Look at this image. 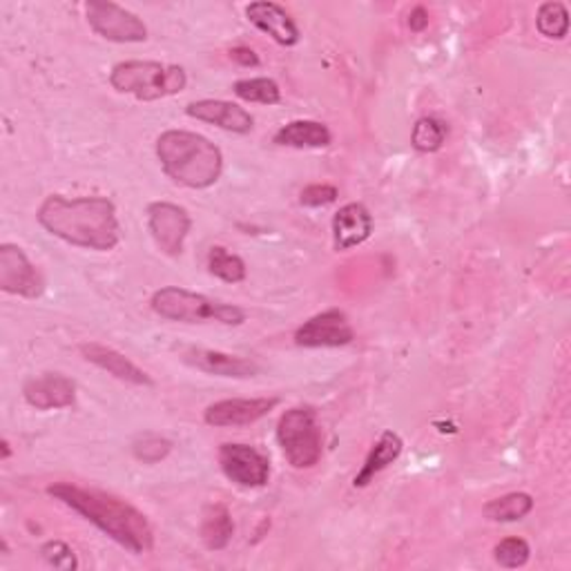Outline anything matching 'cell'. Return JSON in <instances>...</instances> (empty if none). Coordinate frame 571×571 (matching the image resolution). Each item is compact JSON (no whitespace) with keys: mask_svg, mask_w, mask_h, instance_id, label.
<instances>
[{"mask_svg":"<svg viewBox=\"0 0 571 571\" xmlns=\"http://www.w3.org/2000/svg\"><path fill=\"white\" fill-rule=\"evenodd\" d=\"M230 58L243 67H257L260 65V56L251 50V47H234L230 50Z\"/></svg>","mask_w":571,"mask_h":571,"instance_id":"obj_31","label":"cell"},{"mask_svg":"<svg viewBox=\"0 0 571 571\" xmlns=\"http://www.w3.org/2000/svg\"><path fill=\"white\" fill-rule=\"evenodd\" d=\"M184 362L195 366L197 371L219 375V377H253L260 373V366L246 358L228 355L221 351H208V349H186L182 353Z\"/></svg>","mask_w":571,"mask_h":571,"instance_id":"obj_16","label":"cell"},{"mask_svg":"<svg viewBox=\"0 0 571 571\" xmlns=\"http://www.w3.org/2000/svg\"><path fill=\"white\" fill-rule=\"evenodd\" d=\"M232 90L241 101H249V103L277 106L282 101V90L273 78H243L237 80Z\"/></svg>","mask_w":571,"mask_h":571,"instance_id":"obj_23","label":"cell"},{"mask_svg":"<svg viewBox=\"0 0 571 571\" xmlns=\"http://www.w3.org/2000/svg\"><path fill=\"white\" fill-rule=\"evenodd\" d=\"M208 271L226 284H239L246 279V264H243V260L221 246L208 253Z\"/></svg>","mask_w":571,"mask_h":571,"instance_id":"obj_24","label":"cell"},{"mask_svg":"<svg viewBox=\"0 0 571 571\" xmlns=\"http://www.w3.org/2000/svg\"><path fill=\"white\" fill-rule=\"evenodd\" d=\"M447 141V125L436 117H422L411 132V145L418 152H438Z\"/></svg>","mask_w":571,"mask_h":571,"instance_id":"obj_25","label":"cell"},{"mask_svg":"<svg viewBox=\"0 0 571 571\" xmlns=\"http://www.w3.org/2000/svg\"><path fill=\"white\" fill-rule=\"evenodd\" d=\"M171 449H173V444H171L166 438L152 436V433L141 436V438L132 444L134 458L141 460V462H145V464H154V462L163 460V458H166V455L171 453Z\"/></svg>","mask_w":571,"mask_h":571,"instance_id":"obj_28","label":"cell"},{"mask_svg":"<svg viewBox=\"0 0 571 571\" xmlns=\"http://www.w3.org/2000/svg\"><path fill=\"white\" fill-rule=\"evenodd\" d=\"M373 232V217L362 204H347L333 217V243L338 251H351Z\"/></svg>","mask_w":571,"mask_h":571,"instance_id":"obj_17","label":"cell"},{"mask_svg":"<svg viewBox=\"0 0 571 571\" xmlns=\"http://www.w3.org/2000/svg\"><path fill=\"white\" fill-rule=\"evenodd\" d=\"M156 156L163 173L175 184L206 190L223 173L221 150L204 134L188 130H168L156 139Z\"/></svg>","mask_w":571,"mask_h":571,"instance_id":"obj_3","label":"cell"},{"mask_svg":"<svg viewBox=\"0 0 571 571\" xmlns=\"http://www.w3.org/2000/svg\"><path fill=\"white\" fill-rule=\"evenodd\" d=\"M47 494L72 512L97 525L106 536L132 553H147L154 547V531L147 518L130 503L110 496L97 488H84L69 482H58L47 488Z\"/></svg>","mask_w":571,"mask_h":571,"instance_id":"obj_2","label":"cell"},{"mask_svg":"<svg viewBox=\"0 0 571 571\" xmlns=\"http://www.w3.org/2000/svg\"><path fill=\"white\" fill-rule=\"evenodd\" d=\"M0 447H3V460H10V455H12L10 442H8V440H3V444H0Z\"/></svg>","mask_w":571,"mask_h":571,"instance_id":"obj_33","label":"cell"},{"mask_svg":"<svg viewBox=\"0 0 571 571\" xmlns=\"http://www.w3.org/2000/svg\"><path fill=\"white\" fill-rule=\"evenodd\" d=\"M90 28L112 43H143L147 39L145 23L130 10L110 0H90L86 6Z\"/></svg>","mask_w":571,"mask_h":571,"instance_id":"obj_7","label":"cell"},{"mask_svg":"<svg viewBox=\"0 0 571 571\" xmlns=\"http://www.w3.org/2000/svg\"><path fill=\"white\" fill-rule=\"evenodd\" d=\"M232 534H234V523L228 507L210 505L201 523V540L206 542V547L212 551H221L232 540Z\"/></svg>","mask_w":571,"mask_h":571,"instance_id":"obj_21","label":"cell"},{"mask_svg":"<svg viewBox=\"0 0 571 571\" xmlns=\"http://www.w3.org/2000/svg\"><path fill=\"white\" fill-rule=\"evenodd\" d=\"M277 440L286 460L295 469H310L319 462L323 438L317 425V416L308 406L288 409L277 425Z\"/></svg>","mask_w":571,"mask_h":571,"instance_id":"obj_6","label":"cell"},{"mask_svg":"<svg viewBox=\"0 0 571 571\" xmlns=\"http://www.w3.org/2000/svg\"><path fill=\"white\" fill-rule=\"evenodd\" d=\"M110 86L119 95H130L139 101H158L184 92L188 86V76L182 65L123 61L112 67Z\"/></svg>","mask_w":571,"mask_h":571,"instance_id":"obj_4","label":"cell"},{"mask_svg":"<svg viewBox=\"0 0 571 571\" xmlns=\"http://www.w3.org/2000/svg\"><path fill=\"white\" fill-rule=\"evenodd\" d=\"M80 353H84V358L88 362H92L95 366L108 371L110 375H114L117 380L121 382H128V384H136V386H152V377L139 369L132 360H128L123 353L110 349V347H103V344H80Z\"/></svg>","mask_w":571,"mask_h":571,"instance_id":"obj_18","label":"cell"},{"mask_svg":"<svg viewBox=\"0 0 571 571\" xmlns=\"http://www.w3.org/2000/svg\"><path fill=\"white\" fill-rule=\"evenodd\" d=\"M338 197H340V193H338L336 186H329V184H312V186H308V188L301 190L299 201H301V206H308V208H321V206L336 204Z\"/></svg>","mask_w":571,"mask_h":571,"instance_id":"obj_30","label":"cell"},{"mask_svg":"<svg viewBox=\"0 0 571 571\" xmlns=\"http://www.w3.org/2000/svg\"><path fill=\"white\" fill-rule=\"evenodd\" d=\"M36 219L50 234L78 249L108 253L121 241L117 208L106 197L67 199L52 195L41 204Z\"/></svg>","mask_w":571,"mask_h":571,"instance_id":"obj_1","label":"cell"},{"mask_svg":"<svg viewBox=\"0 0 571 571\" xmlns=\"http://www.w3.org/2000/svg\"><path fill=\"white\" fill-rule=\"evenodd\" d=\"M536 25H538V32L545 39L562 41L569 32V12L562 3H556V0H553V3H545L538 10Z\"/></svg>","mask_w":571,"mask_h":571,"instance_id":"obj_26","label":"cell"},{"mask_svg":"<svg viewBox=\"0 0 571 571\" xmlns=\"http://www.w3.org/2000/svg\"><path fill=\"white\" fill-rule=\"evenodd\" d=\"M193 219L186 208L171 201H154L147 206V228L161 253L179 257L190 232Z\"/></svg>","mask_w":571,"mask_h":571,"instance_id":"obj_8","label":"cell"},{"mask_svg":"<svg viewBox=\"0 0 571 571\" xmlns=\"http://www.w3.org/2000/svg\"><path fill=\"white\" fill-rule=\"evenodd\" d=\"M333 134L319 121H290L277 134L275 143L284 147H326L331 145Z\"/></svg>","mask_w":571,"mask_h":571,"instance_id":"obj_20","label":"cell"},{"mask_svg":"<svg viewBox=\"0 0 571 571\" xmlns=\"http://www.w3.org/2000/svg\"><path fill=\"white\" fill-rule=\"evenodd\" d=\"M41 553H43L45 562H47L50 567H54V569L72 571V569L78 567V560H76L74 551H72L65 542H61V540H50V542H45L43 549H41Z\"/></svg>","mask_w":571,"mask_h":571,"instance_id":"obj_29","label":"cell"},{"mask_svg":"<svg viewBox=\"0 0 571 571\" xmlns=\"http://www.w3.org/2000/svg\"><path fill=\"white\" fill-rule=\"evenodd\" d=\"M0 288L10 295L21 297H39L45 288L41 273L28 260L23 249L14 243H3L0 246Z\"/></svg>","mask_w":571,"mask_h":571,"instance_id":"obj_11","label":"cell"},{"mask_svg":"<svg viewBox=\"0 0 571 571\" xmlns=\"http://www.w3.org/2000/svg\"><path fill=\"white\" fill-rule=\"evenodd\" d=\"M152 310L171 321H186V323H197V321H219L228 326H239L246 321V312L237 306L215 301L206 295L168 286L161 288L152 295Z\"/></svg>","mask_w":571,"mask_h":571,"instance_id":"obj_5","label":"cell"},{"mask_svg":"<svg viewBox=\"0 0 571 571\" xmlns=\"http://www.w3.org/2000/svg\"><path fill=\"white\" fill-rule=\"evenodd\" d=\"M353 340V326L349 317L338 308L310 317L295 333V344L304 349H340L351 344Z\"/></svg>","mask_w":571,"mask_h":571,"instance_id":"obj_9","label":"cell"},{"mask_svg":"<svg viewBox=\"0 0 571 571\" xmlns=\"http://www.w3.org/2000/svg\"><path fill=\"white\" fill-rule=\"evenodd\" d=\"M23 395L30 406L39 411H52V409H67L76 399V384L61 375V373H45L39 377H32Z\"/></svg>","mask_w":571,"mask_h":571,"instance_id":"obj_13","label":"cell"},{"mask_svg":"<svg viewBox=\"0 0 571 571\" xmlns=\"http://www.w3.org/2000/svg\"><path fill=\"white\" fill-rule=\"evenodd\" d=\"M186 112H188V117H193L197 121L212 123V125L234 132V134H249L255 128V119L251 117V112L230 101L204 99V101L190 103L186 108Z\"/></svg>","mask_w":571,"mask_h":571,"instance_id":"obj_14","label":"cell"},{"mask_svg":"<svg viewBox=\"0 0 571 571\" xmlns=\"http://www.w3.org/2000/svg\"><path fill=\"white\" fill-rule=\"evenodd\" d=\"M219 464L226 477L239 486L257 488L271 477L268 458L251 444H221Z\"/></svg>","mask_w":571,"mask_h":571,"instance_id":"obj_10","label":"cell"},{"mask_svg":"<svg viewBox=\"0 0 571 571\" xmlns=\"http://www.w3.org/2000/svg\"><path fill=\"white\" fill-rule=\"evenodd\" d=\"M427 25H429V14H427V10H425V8H416V10L411 12V17H409V28H411L414 32H422V30H427Z\"/></svg>","mask_w":571,"mask_h":571,"instance_id":"obj_32","label":"cell"},{"mask_svg":"<svg viewBox=\"0 0 571 571\" xmlns=\"http://www.w3.org/2000/svg\"><path fill=\"white\" fill-rule=\"evenodd\" d=\"M279 404L277 397H251V399H221L210 404L206 409V425L228 429V427H249L266 418L275 406Z\"/></svg>","mask_w":571,"mask_h":571,"instance_id":"obj_12","label":"cell"},{"mask_svg":"<svg viewBox=\"0 0 571 571\" xmlns=\"http://www.w3.org/2000/svg\"><path fill=\"white\" fill-rule=\"evenodd\" d=\"M246 17L257 30L268 34L275 43L284 47H293L299 43V30L295 21L277 3H271V0H257V3H251L246 8Z\"/></svg>","mask_w":571,"mask_h":571,"instance_id":"obj_15","label":"cell"},{"mask_svg":"<svg viewBox=\"0 0 571 571\" xmlns=\"http://www.w3.org/2000/svg\"><path fill=\"white\" fill-rule=\"evenodd\" d=\"M534 509V498L523 492H514L507 496H501L492 503L484 505V516L494 523H516L529 516Z\"/></svg>","mask_w":571,"mask_h":571,"instance_id":"obj_22","label":"cell"},{"mask_svg":"<svg viewBox=\"0 0 571 571\" xmlns=\"http://www.w3.org/2000/svg\"><path fill=\"white\" fill-rule=\"evenodd\" d=\"M494 553H496V562H498L501 567L518 569V567H525V564L529 562L531 547H529V542L523 540V538H505L503 542L496 545Z\"/></svg>","mask_w":571,"mask_h":571,"instance_id":"obj_27","label":"cell"},{"mask_svg":"<svg viewBox=\"0 0 571 571\" xmlns=\"http://www.w3.org/2000/svg\"><path fill=\"white\" fill-rule=\"evenodd\" d=\"M402 449H404L402 438H399L397 433H393V431H384V433L380 436V440L373 444L371 453L366 455V460H364L360 473L353 477V484L362 488V486H366L369 482H373V477H375L377 473H382L384 469H388V466L399 458Z\"/></svg>","mask_w":571,"mask_h":571,"instance_id":"obj_19","label":"cell"}]
</instances>
